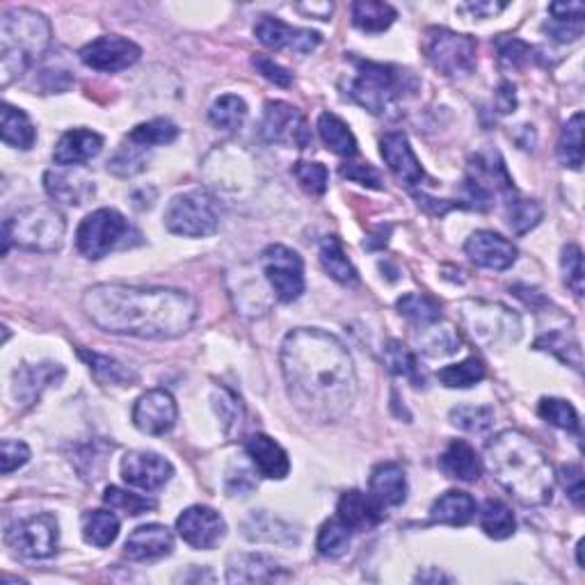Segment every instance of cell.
<instances>
[{
	"label": "cell",
	"instance_id": "15",
	"mask_svg": "<svg viewBox=\"0 0 585 585\" xmlns=\"http://www.w3.org/2000/svg\"><path fill=\"white\" fill-rule=\"evenodd\" d=\"M176 419H179L176 400L165 389H151L133 405V426L144 435L163 437L174 430Z\"/></svg>",
	"mask_w": 585,
	"mask_h": 585
},
{
	"label": "cell",
	"instance_id": "3",
	"mask_svg": "<svg viewBox=\"0 0 585 585\" xmlns=\"http://www.w3.org/2000/svg\"><path fill=\"white\" fill-rule=\"evenodd\" d=\"M485 462L496 483L528 508L554 499L556 474L540 446L522 430H501L485 446Z\"/></svg>",
	"mask_w": 585,
	"mask_h": 585
},
{
	"label": "cell",
	"instance_id": "9",
	"mask_svg": "<svg viewBox=\"0 0 585 585\" xmlns=\"http://www.w3.org/2000/svg\"><path fill=\"white\" fill-rule=\"evenodd\" d=\"M478 44L474 37L448 28H428L423 37L426 60L446 78H467L476 69Z\"/></svg>",
	"mask_w": 585,
	"mask_h": 585
},
{
	"label": "cell",
	"instance_id": "2",
	"mask_svg": "<svg viewBox=\"0 0 585 585\" xmlns=\"http://www.w3.org/2000/svg\"><path fill=\"white\" fill-rule=\"evenodd\" d=\"M83 311L108 334L170 341L188 334L199 304L190 293L163 286L96 284L83 293Z\"/></svg>",
	"mask_w": 585,
	"mask_h": 585
},
{
	"label": "cell",
	"instance_id": "63",
	"mask_svg": "<svg viewBox=\"0 0 585 585\" xmlns=\"http://www.w3.org/2000/svg\"><path fill=\"white\" fill-rule=\"evenodd\" d=\"M416 581H423V583H437V581H453L451 576H446L437 570H428V572H421L416 574Z\"/></svg>",
	"mask_w": 585,
	"mask_h": 585
},
{
	"label": "cell",
	"instance_id": "27",
	"mask_svg": "<svg viewBox=\"0 0 585 585\" xmlns=\"http://www.w3.org/2000/svg\"><path fill=\"white\" fill-rule=\"evenodd\" d=\"M368 494L382 508L403 506L407 499V478L403 467L396 462H380L368 478Z\"/></svg>",
	"mask_w": 585,
	"mask_h": 585
},
{
	"label": "cell",
	"instance_id": "31",
	"mask_svg": "<svg viewBox=\"0 0 585 585\" xmlns=\"http://www.w3.org/2000/svg\"><path fill=\"white\" fill-rule=\"evenodd\" d=\"M0 135L7 147L28 151L37 142V128L30 122V117L21 108H14L10 103H3L0 108Z\"/></svg>",
	"mask_w": 585,
	"mask_h": 585
},
{
	"label": "cell",
	"instance_id": "61",
	"mask_svg": "<svg viewBox=\"0 0 585 585\" xmlns=\"http://www.w3.org/2000/svg\"><path fill=\"white\" fill-rule=\"evenodd\" d=\"M496 108H499L501 115H510L517 108V94L515 85L512 83H501L499 90H496Z\"/></svg>",
	"mask_w": 585,
	"mask_h": 585
},
{
	"label": "cell",
	"instance_id": "57",
	"mask_svg": "<svg viewBox=\"0 0 585 585\" xmlns=\"http://www.w3.org/2000/svg\"><path fill=\"white\" fill-rule=\"evenodd\" d=\"M252 67L259 71V74L275 83L277 87H291L293 85V74L288 69H284L282 64H277L275 60H270L268 55H254L252 58Z\"/></svg>",
	"mask_w": 585,
	"mask_h": 585
},
{
	"label": "cell",
	"instance_id": "32",
	"mask_svg": "<svg viewBox=\"0 0 585 585\" xmlns=\"http://www.w3.org/2000/svg\"><path fill=\"white\" fill-rule=\"evenodd\" d=\"M416 343H419V350L423 355L448 357L460 350V334L453 325L437 320V323L419 327V332H416Z\"/></svg>",
	"mask_w": 585,
	"mask_h": 585
},
{
	"label": "cell",
	"instance_id": "24",
	"mask_svg": "<svg viewBox=\"0 0 585 585\" xmlns=\"http://www.w3.org/2000/svg\"><path fill=\"white\" fill-rule=\"evenodd\" d=\"M103 138L90 128H71V131L62 133L53 149V160L60 167H78L90 163L92 158L101 154Z\"/></svg>",
	"mask_w": 585,
	"mask_h": 585
},
{
	"label": "cell",
	"instance_id": "51",
	"mask_svg": "<svg viewBox=\"0 0 585 585\" xmlns=\"http://www.w3.org/2000/svg\"><path fill=\"white\" fill-rule=\"evenodd\" d=\"M451 423L464 432H485L494 423V410L485 405L455 407L451 410Z\"/></svg>",
	"mask_w": 585,
	"mask_h": 585
},
{
	"label": "cell",
	"instance_id": "49",
	"mask_svg": "<svg viewBox=\"0 0 585 585\" xmlns=\"http://www.w3.org/2000/svg\"><path fill=\"white\" fill-rule=\"evenodd\" d=\"M538 414L542 416L544 421L551 423V426L560 428V430L579 432V428H581L579 412H576L574 405L567 403V400L542 398L540 405H538Z\"/></svg>",
	"mask_w": 585,
	"mask_h": 585
},
{
	"label": "cell",
	"instance_id": "11",
	"mask_svg": "<svg viewBox=\"0 0 585 585\" xmlns=\"http://www.w3.org/2000/svg\"><path fill=\"white\" fill-rule=\"evenodd\" d=\"M58 519L51 512H39L26 519H19L7 526L5 542L14 549V554L30 560H42L58 551Z\"/></svg>",
	"mask_w": 585,
	"mask_h": 585
},
{
	"label": "cell",
	"instance_id": "28",
	"mask_svg": "<svg viewBox=\"0 0 585 585\" xmlns=\"http://www.w3.org/2000/svg\"><path fill=\"white\" fill-rule=\"evenodd\" d=\"M336 517H339L350 531H368V528L378 526L382 522L384 508L373 499L371 494L350 490L339 499Z\"/></svg>",
	"mask_w": 585,
	"mask_h": 585
},
{
	"label": "cell",
	"instance_id": "59",
	"mask_svg": "<svg viewBox=\"0 0 585 585\" xmlns=\"http://www.w3.org/2000/svg\"><path fill=\"white\" fill-rule=\"evenodd\" d=\"M341 174L346 176L350 181H357L362 183L366 188H373V190H382V179L378 170H373L371 165H364V163H346L341 167Z\"/></svg>",
	"mask_w": 585,
	"mask_h": 585
},
{
	"label": "cell",
	"instance_id": "21",
	"mask_svg": "<svg viewBox=\"0 0 585 585\" xmlns=\"http://www.w3.org/2000/svg\"><path fill=\"white\" fill-rule=\"evenodd\" d=\"M380 154L384 158V163H387L389 172L394 174L400 183H405L407 188L419 186V183L426 179V172H423L419 158H416L405 133L384 135L380 142Z\"/></svg>",
	"mask_w": 585,
	"mask_h": 585
},
{
	"label": "cell",
	"instance_id": "48",
	"mask_svg": "<svg viewBox=\"0 0 585 585\" xmlns=\"http://www.w3.org/2000/svg\"><path fill=\"white\" fill-rule=\"evenodd\" d=\"M144 167H147V149H142L138 144L128 140L115 151V156L108 160V170L119 176V179H128V176L140 174L144 172Z\"/></svg>",
	"mask_w": 585,
	"mask_h": 585
},
{
	"label": "cell",
	"instance_id": "23",
	"mask_svg": "<svg viewBox=\"0 0 585 585\" xmlns=\"http://www.w3.org/2000/svg\"><path fill=\"white\" fill-rule=\"evenodd\" d=\"M288 576L291 574L266 554H236L227 565V583H277Z\"/></svg>",
	"mask_w": 585,
	"mask_h": 585
},
{
	"label": "cell",
	"instance_id": "8",
	"mask_svg": "<svg viewBox=\"0 0 585 585\" xmlns=\"http://www.w3.org/2000/svg\"><path fill=\"white\" fill-rule=\"evenodd\" d=\"M163 222L170 234L206 238L220 229V208L206 190H188L167 204Z\"/></svg>",
	"mask_w": 585,
	"mask_h": 585
},
{
	"label": "cell",
	"instance_id": "12",
	"mask_svg": "<svg viewBox=\"0 0 585 585\" xmlns=\"http://www.w3.org/2000/svg\"><path fill=\"white\" fill-rule=\"evenodd\" d=\"M261 268L277 300H300L304 293V263L298 252L286 245H270L261 254Z\"/></svg>",
	"mask_w": 585,
	"mask_h": 585
},
{
	"label": "cell",
	"instance_id": "37",
	"mask_svg": "<svg viewBox=\"0 0 585 585\" xmlns=\"http://www.w3.org/2000/svg\"><path fill=\"white\" fill-rule=\"evenodd\" d=\"M320 263L327 275H330L334 282H339L343 286H355L359 282V275L355 266H352L350 259L343 252L341 240L336 236H327L320 243Z\"/></svg>",
	"mask_w": 585,
	"mask_h": 585
},
{
	"label": "cell",
	"instance_id": "58",
	"mask_svg": "<svg viewBox=\"0 0 585 585\" xmlns=\"http://www.w3.org/2000/svg\"><path fill=\"white\" fill-rule=\"evenodd\" d=\"M585 30V19L579 21H565V19H549L544 23V32L551 39H556L560 44H567V42H576V39H581Z\"/></svg>",
	"mask_w": 585,
	"mask_h": 585
},
{
	"label": "cell",
	"instance_id": "18",
	"mask_svg": "<svg viewBox=\"0 0 585 585\" xmlns=\"http://www.w3.org/2000/svg\"><path fill=\"white\" fill-rule=\"evenodd\" d=\"M174 467L163 455L151 451H131L122 460V478L131 487L144 492H156L170 483Z\"/></svg>",
	"mask_w": 585,
	"mask_h": 585
},
{
	"label": "cell",
	"instance_id": "56",
	"mask_svg": "<svg viewBox=\"0 0 585 585\" xmlns=\"http://www.w3.org/2000/svg\"><path fill=\"white\" fill-rule=\"evenodd\" d=\"M558 483L563 485V490L567 492V496L576 503V506H583V469L579 464H565V467L558 469Z\"/></svg>",
	"mask_w": 585,
	"mask_h": 585
},
{
	"label": "cell",
	"instance_id": "20",
	"mask_svg": "<svg viewBox=\"0 0 585 585\" xmlns=\"http://www.w3.org/2000/svg\"><path fill=\"white\" fill-rule=\"evenodd\" d=\"M464 252L476 263L478 268L485 270H508L517 261V247L508 238L494 231H474L464 243Z\"/></svg>",
	"mask_w": 585,
	"mask_h": 585
},
{
	"label": "cell",
	"instance_id": "5",
	"mask_svg": "<svg viewBox=\"0 0 585 585\" xmlns=\"http://www.w3.org/2000/svg\"><path fill=\"white\" fill-rule=\"evenodd\" d=\"M352 64H355V76L348 78L343 90H346L350 101H355L357 106L366 108L373 115H384V112L394 108L400 96L410 94L419 87V80L407 69L396 67V64L368 62L359 58H352Z\"/></svg>",
	"mask_w": 585,
	"mask_h": 585
},
{
	"label": "cell",
	"instance_id": "7",
	"mask_svg": "<svg viewBox=\"0 0 585 585\" xmlns=\"http://www.w3.org/2000/svg\"><path fill=\"white\" fill-rule=\"evenodd\" d=\"M462 327L471 334V339L485 348H503L517 343L522 336L519 316L508 307L483 300H467L460 304Z\"/></svg>",
	"mask_w": 585,
	"mask_h": 585
},
{
	"label": "cell",
	"instance_id": "16",
	"mask_svg": "<svg viewBox=\"0 0 585 585\" xmlns=\"http://www.w3.org/2000/svg\"><path fill=\"white\" fill-rule=\"evenodd\" d=\"M176 531H179L181 540L190 544L192 549L211 551L227 535V524H224L220 512H215L213 508L192 506L183 510L179 519H176Z\"/></svg>",
	"mask_w": 585,
	"mask_h": 585
},
{
	"label": "cell",
	"instance_id": "30",
	"mask_svg": "<svg viewBox=\"0 0 585 585\" xmlns=\"http://www.w3.org/2000/svg\"><path fill=\"white\" fill-rule=\"evenodd\" d=\"M476 510L478 506H476L474 496H471L469 492L448 490L446 494L439 496L435 503H432L430 519L435 524H444V526H464L476 517Z\"/></svg>",
	"mask_w": 585,
	"mask_h": 585
},
{
	"label": "cell",
	"instance_id": "46",
	"mask_svg": "<svg viewBox=\"0 0 585 585\" xmlns=\"http://www.w3.org/2000/svg\"><path fill=\"white\" fill-rule=\"evenodd\" d=\"M485 375H487L485 364L480 362L478 357H469L460 364L442 368V371L437 373V378L448 389H469L476 387L478 382H483Z\"/></svg>",
	"mask_w": 585,
	"mask_h": 585
},
{
	"label": "cell",
	"instance_id": "43",
	"mask_svg": "<svg viewBox=\"0 0 585 585\" xmlns=\"http://www.w3.org/2000/svg\"><path fill=\"white\" fill-rule=\"evenodd\" d=\"M398 314L410 320L416 327L437 323L442 320V307H439L437 300H432L430 295L421 293H407L396 302Z\"/></svg>",
	"mask_w": 585,
	"mask_h": 585
},
{
	"label": "cell",
	"instance_id": "42",
	"mask_svg": "<svg viewBox=\"0 0 585 585\" xmlns=\"http://www.w3.org/2000/svg\"><path fill=\"white\" fill-rule=\"evenodd\" d=\"M176 138H179V126L170 119H151V122L138 124L126 135L128 142L138 144L142 149L163 147V144H172Z\"/></svg>",
	"mask_w": 585,
	"mask_h": 585
},
{
	"label": "cell",
	"instance_id": "62",
	"mask_svg": "<svg viewBox=\"0 0 585 585\" xmlns=\"http://www.w3.org/2000/svg\"><path fill=\"white\" fill-rule=\"evenodd\" d=\"M464 10H469L474 16H492L496 12L506 10V5L503 3H467L464 5Z\"/></svg>",
	"mask_w": 585,
	"mask_h": 585
},
{
	"label": "cell",
	"instance_id": "36",
	"mask_svg": "<svg viewBox=\"0 0 585 585\" xmlns=\"http://www.w3.org/2000/svg\"><path fill=\"white\" fill-rule=\"evenodd\" d=\"M398 12L389 3H380V0H357L352 3V23L362 32H371L378 35L391 28L396 21Z\"/></svg>",
	"mask_w": 585,
	"mask_h": 585
},
{
	"label": "cell",
	"instance_id": "60",
	"mask_svg": "<svg viewBox=\"0 0 585 585\" xmlns=\"http://www.w3.org/2000/svg\"><path fill=\"white\" fill-rule=\"evenodd\" d=\"M551 19H565V21H579L585 16L583 3H554L549 5Z\"/></svg>",
	"mask_w": 585,
	"mask_h": 585
},
{
	"label": "cell",
	"instance_id": "45",
	"mask_svg": "<svg viewBox=\"0 0 585 585\" xmlns=\"http://www.w3.org/2000/svg\"><path fill=\"white\" fill-rule=\"evenodd\" d=\"M382 359H384V366L389 368V373L414 382L416 387H419V382L423 384V378H419V362H416V355L405 346L403 341H396V339L389 341L382 350Z\"/></svg>",
	"mask_w": 585,
	"mask_h": 585
},
{
	"label": "cell",
	"instance_id": "14",
	"mask_svg": "<svg viewBox=\"0 0 585 585\" xmlns=\"http://www.w3.org/2000/svg\"><path fill=\"white\" fill-rule=\"evenodd\" d=\"M142 48L122 35H101L78 51L80 62L94 71L117 74L140 60Z\"/></svg>",
	"mask_w": 585,
	"mask_h": 585
},
{
	"label": "cell",
	"instance_id": "40",
	"mask_svg": "<svg viewBox=\"0 0 585 585\" xmlns=\"http://www.w3.org/2000/svg\"><path fill=\"white\" fill-rule=\"evenodd\" d=\"M558 160L570 170L583 167V112H574L558 140Z\"/></svg>",
	"mask_w": 585,
	"mask_h": 585
},
{
	"label": "cell",
	"instance_id": "29",
	"mask_svg": "<svg viewBox=\"0 0 585 585\" xmlns=\"http://www.w3.org/2000/svg\"><path fill=\"white\" fill-rule=\"evenodd\" d=\"M439 469L444 471L448 478L464 480V483H476L483 474V462H480L478 453L462 439L448 444L446 451L439 458Z\"/></svg>",
	"mask_w": 585,
	"mask_h": 585
},
{
	"label": "cell",
	"instance_id": "44",
	"mask_svg": "<svg viewBox=\"0 0 585 585\" xmlns=\"http://www.w3.org/2000/svg\"><path fill=\"white\" fill-rule=\"evenodd\" d=\"M208 119L220 131H238L247 119V103L236 94H224L208 110Z\"/></svg>",
	"mask_w": 585,
	"mask_h": 585
},
{
	"label": "cell",
	"instance_id": "22",
	"mask_svg": "<svg viewBox=\"0 0 585 585\" xmlns=\"http://www.w3.org/2000/svg\"><path fill=\"white\" fill-rule=\"evenodd\" d=\"M174 549V535L167 526L147 524L135 528L124 544V556L133 563H149L170 556Z\"/></svg>",
	"mask_w": 585,
	"mask_h": 585
},
{
	"label": "cell",
	"instance_id": "26",
	"mask_svg": "<svg viewBox=\"0 0 585 585\" xmlns=\"http://www.w3.org/2000/svg\"><path fill=\"white\" fill-rule=\"evenodd\" d=\"M64 378L60 364H23L14 371V398L23 405H32L42 396V391Z\"/></svg>",
	"mask_w": 585,
	"mask_h": 585
},
{
	"label": "cell",
	"instance_id": "35",
	"mask_svg": "<svg viewBox=\"0 0 585 585\" xmlns=\"http://www.w3.org/2000/svg\"><path fill=\"white\" fill-rule=\"evenodd\" d=\"M80 531H83V540L87 544L106 549L117 540L119 519L110 510H87L80 519Z\"/></svg>",
	"mask_w": 585,
	"mask_h": 585
},
{
	"label": "cell",
	"instance_id": "52",
	"mask_svg": "<svg viewBox=\"0 0 585 585\" xmlns=\"http://www.w3.org/2000/svg\"><path fill=\"white\" fill-rule=\"evenodd\" d=\"M293 176L295 181L300 183L309 195H323L327 190V183H330V172L323 163H307V160H300V163L293 165Z\"/></svg>",
	"mask_w": 585,
	"mask_h": 585
},
{
	"label": "cell",
	"instance_id": "41",
	"mask_svg": "<svg viewBox=\"0 0 585 585\" xmlns=\"http://www.w3.org/2000/svg\"><path fill=\"white\" fill-rule=\"evenodd\" d=\"M535 350H547L551 355H556L560 362L570 364L576 371H581L583 357H581V343L574 339L567 330H551L542 334L538 341H535Z\"/></svg>",
	"mask_w": 585,
	"mask_h": 585
},
{
	"label": "cell",
	"instance_id": "39",
	"mask_svg": "<svg viewBox=\"0 0 585 585\" xmlns=\"http://www.w3.org/2000/svg\"><path fill=\"white\" fill-rule=\"evenodd\" d=\"M542 215H544L542 206L535 202V199H526L522 195H517L515 190L506 195V222L517 236H524L526 231L538 227Z\"/></svg>",
	"mask_w": 585,
	"mask_h": 585
},
{
	"label": "cell",
	"instance_id": "53",
	"mask_svg": "<svg viewBox=\"0 0 585 585\" xmlns=\"http://www.w3.org/2000/svg\"><path fill=\"white\" fill-rule=\"evenodd\" d=\"M560 266H563L565 284L572 288L576 298H583V282H585V270H583V252L579 245H567L560 256Z\"/></svg>",
	"mask_w": 585,
	"mask_h": 585
},
{
	"label": "cell",
	"instance_id": "47",
	"mask_svg": "<svg viewBox=\"0 0 585 585\" xmlns=\"http://www.w3.org/2000/svg\"><path fill=\"white\" fill-rule=\"evenodd\" d=\"M350 528L341 522L339 517L330 519L320 526L318 531V540H316V549L318 554L327 558V560H336L341 556H346V551L350 547Z\"/></svg>",
	"mask_w": 585,
	"mask_h": 585
},
{
	"label": "cell",
	"instance_id": "50",
	"mask_svg": "<svg viewBox=\"0 0 585 585\" xmlns=\"http://www.w3.org/2000/svg\"><path fill=\"white\" fill-rule=\"evenodd\" d=\"M103 501H106L110 508L122 510V512H126V515H131V517H138V515H144V512H149V510H156V501L154 499H147V496L126 492V490H122V487H108L106 494H103Z\"/></svg>",
	"mask_w": 585,
	"mask_h": 585
},
{
	"label": "cell",
	"instance_id": "25",
	"mask_svg": "<svg viewBox=\"0 0 585 585\" xmlns=\"http://www.w3.org/2000/svg\"><path fill=\"white\" fill-rule=\"evenodd\" d=\"M245 451H247V455H250L254 469L259 471L263 478L284 480L288 476V471H291V460H288V453L268 435L256 432V435L247 437Z\"/></svg>",
	"mask_w": 585,
	"mask_h": 585
},
{
	"label": "cell",
	"instance_id": "6",
	"mask_svg": "<svg viewBox=\"0 0 585 585\" xmlns=\"http://www.w3.org/2000/svg\"><path fill=\"white\" fill-rule=\"evenodd\" d=\"M67 234L64 215L55 206H26L3 224V254L16 247L23 252L51 254L58 252Z\"/></svg>",
	"mask_w": 585,
	"mask_h": 585
},
{
	"label": "cell",
	"instance_id": "1",
	"mask_svg": "<svg viewBox=\"0 0 585 585\" xmlns=\"http://www.w3.org/2000/svg\"><path fill=\"white\" fill-rule=\"evenodd\" d=\"M286 391L304 419L336 423L357 398V371L348 348L334 334L300 327L279 350Z\"/></svg>",
	"mask_w": 585,
	"mask_h": 585
},
{
	"label": "cell",
	"instance_id": "54",
	"mask_svg": "<svg viewBox=\"0 0 585 585\" xmlns=\"http://www.w3.org/2000/svg\"><path fill=\"white\" fill-rule=\"evenodd\" d=\"M499 60L506 69H522L533 60V46L522 39H499Z\"/></svg>",
	"mask_w": 585,
	"mask_h": 585
},
{
	"label": "cell",
	"instance_id": "64",
	"mask_svg": "<svg viewBox=\"0 0 585 585\" xmlns=\"http://www.w3.org/2000/svg\"><path fill=\"white\" fill-rule=\"evenodd\" d=\"M583 547H585V540H579V544H576V556H579V565L585 567V560H583Z\"/></svg>",
	"mask_w": 585,
	"mask_h": 585
},
{
	"label": "cell",
	"instance_id": "4",
	"mask_svg": "<svg viewBox=\"0 0 585 585\" xmlns=\"http://www.w3.org/2000/svg\"><path fill=\"white\" fill-rule=\"evenodd\" d=\"M51 23L30 7H14L0 21V85H12L51 46Z\"/></svg>",
	"mask_w": 585,
	"mask_h": 585
},
{
	"label": "cell",
	"instance_id": "34",
	"mask_svg": "<svg viewBox=\"0 0 585 585\" xmlns=\"http://www.w3.org/2000/svg\"><path fill=\"white\" fill-rule=\"evenodd\" d=\"M78 357L83 359L87 368L94 373V378L101 384H112V387H131V384L138 380V375H135L131 368L119 364L117 359H112L108 355H99V352H94V350L80 348Z\"/></svg>",
	"mask_w": 585,
	"mask_h": 585
},
{
	"label": "cell",
	"instance_id": "33",
	"mask_svg": "<svg viewBox=\"0 0 585 585\" xmlns=\"http://www.w3.org/2000/svg\"><path fill=\"white\" fill-rule=\"evenodd\" d=\"M318 133L320 140L325 142V147L332 151V154L341 158H355L357 156V138L352 135L348 124L343 122L341 117L332 115V112H323L318 117Z\"/></svg>",
	"mask_w": 585,
	"mask_h": 585
},
{
	"label": "cell",
	"instance_id": "55",
	"mask_svg": "<svg viewBox=\"0 0 585 585\" xmlns=\"http://www.w3.org/2000/svg\"><path fill=\"white\" fill-rule=\"evenodd\" d=\"M30 460L28 444L16 442V439H3L0 442V471L3 476H10L12 471L21 469Z\"/></svg>",
	"mask_w": 585,
	"mask_h": 585
},
{
	"label": "cell",
	"instance_id": "38",
	"mask_svg": "<svg viewBox=\"0 0 585 585\" xmlns=\"http://www.w3.org/2000/svg\"><path fill=\"white\" fill-rule=\"evenodd\" d=\"M480 528H483L487 538L508 540L510 535H515L517 519L506 503L499 499H487L480 508Z\"/></svg>",
	"mask_w": 585,
	"mask_h": 585
},
{
	"label": "cell",
	"instance_id": "10",
	"mask_svg": "<svg viewBox=\"0 0 585 585\" xmlns=\"http://www.w3.org/2000/svg\"><path fill=\"white\" fill-rule=\"evenodd\" d=\"M131 234V224L115 208H99L78 224L76 250L90 261H99L119 245H124Z\"/></svg>",
	"mask_w": 585,
	"mask_h": 585
},
{
	"label": "cell",
	"instance_id": "17",
	"mask_svg": "<svg viewBox=\"0 0 585 585\" xmlns=\"http://www.w3.org/2000/svg\"><path fill=\"white\" fill-rule=\"evenodd\" d=\"M254 35L270 51H291L307 55L320 46V35L316 30L293 28L288 23L275 19V16H261L254 26Z\"/></svg>",
	"mask_w": 585,
	"mask_h": 585
},
{
	"label": "cell",
	"instance_id": "13",
	"mask_svg": "<svg viewBox=\"0 0 585 585\" xmlns=\"http://www.w3.org/2000/svg\"><path fill=\"white\" fill-rule=\"evenodd\" d=\"M259 135L270 144L307 149L311 144V128L298 108L284 101H268L263 108Z\"/></svg>",
	"mask_w": 585,
	"mask_h": 585
},
{
	"label": "cell",
	"instance_id": "19",
	"mask_svg": "<svg viewBox=\"0 0 585 585\" xmlns=\"http://www.w3.org/2000/svg\"><path fill=\"white\" fill-rule=\"evenodd\" d=\"M44 188L48 192V197L69 206L85 204L87 199H92L96 192L92 174L87 172L83 165L48 170L44 174Z\"/></svg>",
	"mask_w": 585,
	"mask_h": 585
}]
</instances>
